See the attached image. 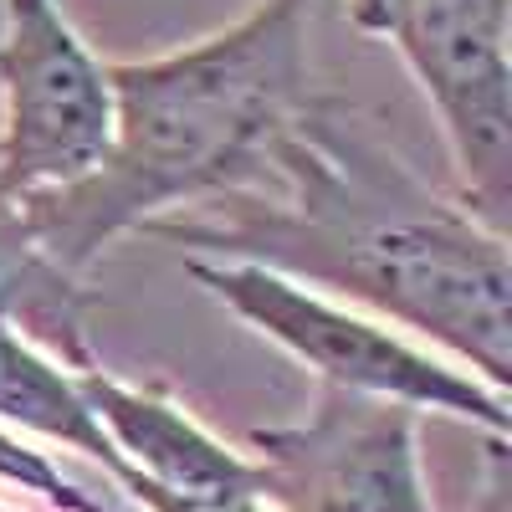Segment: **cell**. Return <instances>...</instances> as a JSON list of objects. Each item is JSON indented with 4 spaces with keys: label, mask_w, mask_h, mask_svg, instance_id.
<instances>
[{
    "label": "cell",
    "mask_w": 512,
    "mask_h": 512,
    "mask_svg": "<svg viewBox=\"0 0 512 512\" xmlns=\"http://www.w3.org/2000/svg\"><path fill=\"white\" fill-rule=\"evenodd\" d=\"M134 502H144L149 512H277L267 497H169L144 487Z\"/></svg>",
    "instance_id": "obj_11"
},
{
    "label": "cell",
    "mask_w": 512,
    "mask_h": 512,
    "mask_svg": "<svg viewBox=\"0 0 512 512\" xmlns=\"http://www.w3.org/2000/svg\"><path fill=\"white\" fill-rule=\"evenodd\" d=\"M6 425H21V431H31L41 441H57V446H72L82 456L103 461V472L128 497L144 492V477L113 451L98 415L82 400L77 374L62 369L57 359H47L36 344H26V338L0 318V431H6Z\"/></svg>",
    "instance_id": "obj_9"
},
{
    "label": "cell",
    "mask_w": 512,
    "mask_h": 512,
    "mask_svg": "<svg viewBox=\"0 0 512 512\" xmlns=\"http://www.w3.org/2000/svg\"><path fill=\"white\" fill-rule=\"evenodd\" d=\"M0 103V190L11 200L67 190L103 164L113 144V82L62 0H6Z\"/></svg>",
    "instance_id": "obj_5"
},
{
    "label": "cell",
    "mask_w": 512,
    "mask_h": 512,
    "mask_svg": "<svg viewBox=\"0 0 512 512\" xmlns=\"http://www.w3.org/2000/svg\"><path fill=\"white\" fill-rule=\"evenodd\" d=\"M185 272L226 313H236L262 338H272L297 364H308L318 384L369 395V400H395L410 410H441V415L482 425L497 441L512 431V410L502 390L482 384L472 369H456L436 354L415 349L410 338L390 333L384 323H369L349 308L328 303L323 292L303 282H287L251 262H200V256H190Z\"/></svg>",
    "instance_id": "obj_3"
},
{
    "label": "cell",
    "mask_w": 512,
    "mask_h": 512,
    "mask_svg": "<svg viewBox=\"0 0 512 512\" xmlns=\"http://www.w3.org/2000/svg\"><path fill=\"white\" fill-rule=\"evenodd\" d=\"M200 262H251L333 287L451 349L482 384L512 379V256L461 200H441L359 128L308 103L262 180L144 226Z\"/></svg>",
    "instance_id": "obj_1"
},
{
    "label": "cell",
    "mask_w": 512,
    "mask_h": 512,
    "mask_svg": "<svg viewBox=\"0 0 512 512\" xmlns=\"http://www.w3.org/2000/svg\"><path fill=\"white\" fill-rule=\"evenodd\" d=\"M359 31L390 36L436 103L461 175V205L507 236L512 205V57L507 0H344Z\"/></svg>",
    "instance_id": "obj_4"
},
{
    "label": "cell",
    "mask_w": 512,
    "mask_h": 512,
    "mask_svg": "<svg viewBox=\"0 0 512 512\" xmlns=\"http://www.w3.org/2000/svg\"><path fill=\"white\" fill-rule=\"evenodd\" d=\"M77 390L144 487L169 497H267V466L210 436L154 384H123L98 364L77 374Z\"/></svg>",
    "instance_id": "obj_7"
},
{
    "label": "cell",
    "mask_w": 512,
    "mask_h": 512,
    "mask_svg": "<svg viewBox=\"0 0 512 512\" xmlns=\"http://www.w3.org/2000/svg\"><path fill=\"white\" fill-rule=\"evenodd\" d=\"M0 512H6V507H0Z\"/></svg>",
    "instance_id": "obj_12"
},
{
    "label": "cell",
    "mask_w": 512,
    "mask_h": 512,
    "mask_svg": "<svg viewBox=\"0 0 512 512\" xmlns=\"http://www.w3.org/2000/svg\"><path fill=\"white\" fill-rule=\"evenodd\" d=\"M415 415L395 400L318 384L303 420L251 431L267 502L277 512H436L420 477Z\"/></svg>",
    "instance_id": "obj_6"
},
{
    "label": "cell",
    "mask_w": 512,
    "mask_h": 512,
    "mask_svg": "<svg viewBox=\"0 0 512 512\" xmlns=\"http://www.w3.org/2000/svg\"><path fill=\"white\" fill-rule=\"evenodd\" d=\"M113 144L88 180L16 200L26 236L67 277L108 241L262 180L308 113V0H262L236 26L154 62H113Z\"/></svg>",
    "instance_id": "obj_2"
},
{
    "label": "cell",
    "mask_w": 512,
    "mask_h": 512,
    "mask_svg": "<svg viewBox=\"0 0 512 512\" xmlns=\"http://www.w3.org/2000/svg\"><path fill=\"white\" fill-rule=\"evenodd\" d=\"M0 318L47 359L67 364L72 374L98 369L93 338H88L93 292L82 287V277H67L26 236L21 210L6 190H0Z\"/></svg>",
    "instance_id": "obj_8"
},
{
    "label": "cell",
    "mask_w": 512,
    "mask_h": 512,
    "mask_svg": "<svg viewBox=\"0 0 512 512\" xmlns=\"http://www.w3.org/2000/svg\"><path fill=\"white\" fill-rule=\"evenodd\" d=\"M0 482L47 497V502L62 507V512H113L108 502H98V497L82 492L72 477H62L57 466L47 461V451H31V446H26L21 436H11V431H0Z\"/></svg>",
    "instance_id": "obj_10"
}]
</instances>
